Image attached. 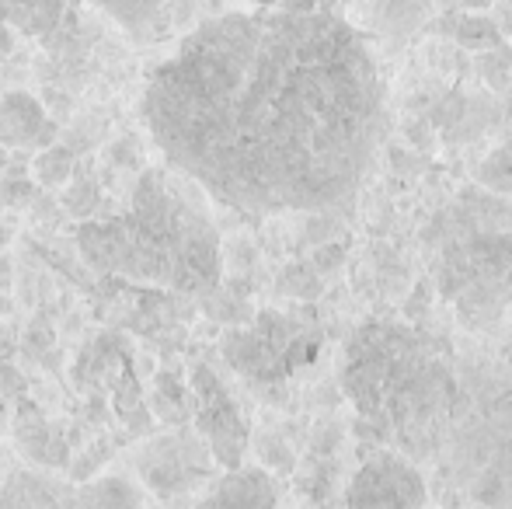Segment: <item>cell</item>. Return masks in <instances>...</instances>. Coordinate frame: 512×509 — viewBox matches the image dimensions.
I'll return each mask as SVG.
<instances>
[{"instance_id": "cell-1", "label": "cell", "mask_w": 512, "mask_h": 509, "mask_svg": "<svg viewBox=\"0 0 512 509\" xmlns=\"http://www.w3.org/2000/svg\"><path fill=\"white\" fill-rule=\"evenodd\" d=\"M143 119L164 161L230 210L345 203L387 133L377 60L321 11H216L147 74Z\"/></svg>"}, {"instance_id": "cell-2", "label": "cell", "mask_w": 512, "mask_h": 509, "mask_svg": "<svg viewBox=\"0 0 512 509\" xmlns=\"http://www.w3.org/2000/svg\"><path fill=\"white\" fill-rule=\"evenodd\" d=\"M77 248L105 276L185 297H206L223 276L220 234L203 189L178 168L143 171L126 210L77 227Z\"/></svg>"}, {"instance_id": "cell-3", "label": "cell", "mask_w": 512, "mask_h": 509, "mask_svg": "<svg viewBox=\"0 0 512 509\" xmlns=\"http://www.w3.org/2000/svg\"><path fill=\"white\" fill-rule=\"evenodd\" d=\"M342 384L377 440L398 454H436L460 387L450 367L405 328H363L345 349Z\"/></svg>"}, {"instance_id": "cell-4", "label": "cell", "mask_w": 512, "mask_h": 509, "mask_svg": "<svg viewBox=\"0 0 512 509\" xmlns=\"http://www.w3.org/2000/svg\"><path fill=\"white\" fill-rule=\"evenodd\" d=\"M443 290L457 304L460 321L467 325H488L512 304V238L460 241L446 252Z\"/></svg>"}, {"instance_id": "cell-5", "label": "cell", "mask_w": 512, "mask_h": 509, "mask_svg": "<svg viewBox=\"0 0 512 509\" xmlns=\"http://www.w3.org/2000/svg\"><path fill=\"white\" fill-rule=\"evenodd\" d=\"M321 335L279 311H262L251 328H234L223 339V360L251 381H279L314 360Z\"/></svg>"}, {"instance_id": "cell-6", "label": "cell", "mask_w": 512, "mask_h": 509, "mask_svg": "<svg viewBox=\"0 0 512 509\" xmlns=\"http://www.w3.org/2000/svg\"><path fill=\"white\" fill-rule=\"evenodd\" d=\"M95 4L140 46L175 42L199 21L223 11V0H95Z\"/></svg>"}, {"instance_id": "cell-7", "label": "cell", "mask_w": 512, "mask_h": 509, "mask_svg": "<svg viewBox=\"0 0 512 509\" xmlns=\"http://www.w3.org/2000/svg\"><path fill=\"white\" fill-rule=\"evenodd\" d=\"M192 419H196L199 436L206 440L209 454L220 468H237L244 461V454H248L244 415L209 367L192 370Z\"/></svg>"}, {"instance_id": "cell-8", "label": "cell", "mask_w": 512, "mask_h": 509, "mask_svg": "<svg viewBox=\"0 0 512 509\" xmlns=\"http://www.w3.org/2000/svg\"><path fill=\"white\" fill-rule=\"evenodd\" d=\"M213 464L216 461L206 440L192 433L157 436L136 457V471H140L143 485L154 489L157 496H178V492L192 489L199 478H209Z\"/></svg>"}, {"instance_id": "cell-9", "label": "cell", "mask_w": 512, "mask_h": 509, "mask_svg": "<svg viewBox=\"0 0 512 509\" xmlns=\"http://www.w3.org/2000/svg\"><path fill=\"white\" fill-rule=\"evenodd\" d=\"M345 503L352 506H425L429 492L418 475V468L405 454H373L359 464L352 475L349 489H345Z\"/></svg>"}, {"instance_id": "cell-10", "label": "cell", "mask_w": 512, "mask_h": 509, "mask_svg": "<svg viewBox=\"0 0 512 509\" xmlns=\"http://www.w3.org/2000/svg\"><path fill=\"white\" fill-rule=\"evenodd\" d=\"M0 18L14 32L56 46V42L74 35L77 0H0Z\"/></svg>"}, {"instance_id": "cell-11", "label": "cell", "mask_w": 512, "mask_h": 509, "mask_svg": "<svg viewBox=\"0 0 512 509\" xmlns=\"http://www.w3.org/2000/svg\"><path fill=\"white\" fill-rule=\"evenodd\" d=\"M14 443L18 450L46 471H67L70 468V447L67 436L56 422H49L32 401H21L18 415H14Z\"/></svg>"}, {"instance_id": "cell-12", "label": "cell", "mask_w": 512, "mask_h": 509, "mask_svg": "<svg viewBox=\"0 0 512 509\" xmlns=\"http://www.w3.org/2000/svg\"><path fill=\"white\" fill-rule=\"evenodd\" d=\"M56 119H49L46 105L28 91L0 95V143L7 147H49L56 143Z\"/></svg>"}, {"instance_id": "cell-13", "label": "cell", "mask_w": 512, "mask_h": 509, "mask_svg": "<svg viewBox=\"0 0 512 509\" xmlns=\"http://www.w3.org/2000/svg\"><path fill=\"white\" fill-rule=\"evenodd\" d=\"M279 499L276 482L262 468H227V475L216 478L213 489L199 503L206 506H272Z\"/></svg>"}, {"instance_id": "cell-14", "label": "cell", "mask_w": 512, "mask_h": 509, "mask_svg": "<svg viewBox=\"0 0 512 509\" xmlns=\"http://www.w3.org/2000/svg\"><path fill=\"white\" fill-rule=\"evenodd\" d=\"M0 506H74V489L60 478L39 471H14L0 485Z\"/></svg>"}, {"instance_id": "cell-15", "label": "cell", "mask_w": 512, "mask_h": 509, "mask_svg": "<svg viewBox=\"0 0 512 509\" xmlns=\"http://www.w3.org/2000/svg\"><path fill=\"white\" fill-rule=\"evenodd\" d=\"M143 489H136L126 478H98L91 485L74 489V506H105V509H122V506H143Z\"/></svg>"}, {"instance_id": "cell-16", "label": "cell", "mask_w": 512, "mask_h": 509, "mask_svg": "<svg viewBox=\"0 0 512 509\" xmlns=\"http://www.w3.org/2000/svg\"><path fill=\"white\" fill-rule=\"evenodd\" d=\"M154 412L161 415L164 422H171V426H182V422L192 415V394L185 391L178 377H171V374H161V377H157Z\"/></svg>"}, {"instance_id": "cell-17", "label": "cell", "mask_w": 512, "mask_h": 509, "mask_svg": "<svg viewBox=\"0 0 512 509\" xmlns=\"http://www.w3.org/2000/svg\"><path fill=\"white\" fill-rule=\"evenodd\" d=\"M425 4L422 0H377V25L384 32L405 35L422 21Z\"/></svg>"}, {"instance_id": "cell-18", "label": "cell", "mask_w": 512, "mask_h": 509, "mask_svg": "<svg viewBox=\"0 0 512 509\" xmlns=\"http://www.w3.org/2000/svg\"><path fill=\"white\" fill-rule=\"evenodd\" d=\"M70 175H74V150L63 147V143L42 147V154L35 157V178H39L42 185H49V189H56V185H63Z\"/></svg>"}, {"instance_id": "cell-19", "label": "cell", "mask_w": 512, "mask_h": 509, "mask_svg": "<svg viewBox=\"0 0 512 509\" xmlns=\"http://www.w3.org/2000/svg\"><path fill=\"white\" fill-rule=\"evenodd\" d=\"M481 182L492 185V189L499 192H509L512 189V154L509 150H499V154H492V161L481 164Z\"/></svg>"}, {"instance_id": "cell-20", "label": "cell", "mask_w": 512, "mask_h": 509, "mask_svg": "<svg viewBox=\"0 0 512 509\" xmlns=\"http://www.w3.org/2000/svg\"><path fill=\"white\" fill-rule=\"evenodd\" d=\"M460 42H464V46H492L495 28L481 18H467L464 25H460Z\"/></svg>"}, {"instance_id": "cell-21", "label": "cell", "mask_w": 512, "mask_h": 509, "mask_svg": "<svg viewBox=\"0 0 512 509\" xmlns=\"http://www.w3.org/2000/svg\"><path fill=\"white\" fill-rule=\"evenodd\" d=\"M0 196H4V203H25V199L35 196V185L32 182H21V175H11L4 182V189H0Z\"/></svg>"}, {"instance_id": "cell-22", "label": "cell", "mask_w": 512, "mask_h": 509, "mask_svg": "<svg viewBox=\"0 0 512 509\" xmlns=\"http://www.w3.org/2000/svg\"><path fill=\"white\" fill-rule=\"evenodd\" d=\"M11 53H14V28L0 18V60H7Z\"/></svg>"}]
</instances>
